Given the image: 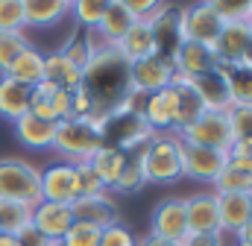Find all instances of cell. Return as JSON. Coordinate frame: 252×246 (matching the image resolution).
<instances>
[{"instance_id": "obj_1", "label": "cell", "mask_w": 252, "mask_h": 246, "mask_svg": "<svg viewBox=\"0 0 252 246\" xmlns=\"http://www.w3.org/2000/svg\"><path fill=\"white\" fill-rule=\"evenodd\" d=\"M82 88L94 100V115L91 121L103 123L109 112H115L129 94V62L115 47H100L94 50L91 62L82 70Z\"/></svg>"}, {"instance_id": "obj_22", "label": "cell", "mask_w": 252, "mask_h": 246, "mask_svg": "<svg viewBox=\"0 0 252 246\" xmlns=\"http://www.w3.org/2000/svg\"><path fill=\"white\" fill-rule=\"evenodd\" d=\"M132 24H135V18H132V12L126 9L124 0H109V6H106V12H103V18H100V24H97L94 32H97V38H100L106 47H115L126 32H129Z\"/></svg>"}, {"instance_id": "obj_43", "label": "cell", "mask_w": 252, "mask_h": 246, "mask_svg": "<svg viewBox=\"0 0 252 246\" xmlns=\"http://www.w3.org/2000/svg\"><path fill=\"white\" fill-rule=\"evenodd\" d=\"M226 115L235 138H252V106H232Z\"/></svg>"}, {"instance_id": "obj_55", "label": "cell", "mask_w": 252, "mask_h": 246, "mask_svg": "<svg viewBox=\"0 0 252 246\" xmlns=\"http://www.w3.org/2000/svg\"><path fill=\"white\" fill-rule=\"evenodd\" d=\"M56 246H59V244H56Z\"/></svg>"}, {"instance_id": "obj_16", "label": "cell", "mask_w": 252, "mask_h": 246, "mask_svg": "<svg viewBox=\"0 0 252 246\" xmlns=\"http://www.w3.org/2000/svg\"><path fill=\"white\" fill-rule=\"evenodd\" d=\"M220 64H241L247 62L252 50V30L250 24H223V32L217 44L211 47Z\"/></svg>"}, {"instance_id": "obj_54", "label": "cell", "mask_w": 252, "mask_h": 246, "mask_svg": "<svg viewBox=\"0 0 252 246\" xmlns=\"http://www.w3.org/2000/svg\"><path fill=\"white\" fill-rule=\"evenodd\" d=\"M250 30H252V18H250Z\"/></svg>"}, {"instance_id": "obj_15", "label": "cell", "mask_w": 252, "mask_h": 246, "mask_svg": "<svg viewBox=\"0 0 252 246\" xmlns=\"http://www.w3.org/2000/svg\"><path fill=\"white\" fill-rule=\"evenodd\" d=\"M141 118L147 121V126L156 135H164V132H173L176 135V88L167 85V88L150 94L147 103H144Z\"/></svg>"}, {"instance_id": "obj_19", "label": "cell", "mask_w": 252, "mask_h": 246, "mask_svg": "<svg viewBox=\"0 0 252 246\" xmlns=\"http://www.w3.org/2000/svg\"><path fill=\"white\" fill-rule=\"evenodd\" d=\"M173 67H176V76H182V79H196V76H202V73L217 70L220 62H217V56H214L211 47L185 41V44L179 47V53H176Z\"/></svg>"}, {"instance_id": "obj_46", "label": "cell", "mask_w": 252, "mask_h": 246, "mask_svg": "<svg viewBox=\"0 0 252 246\" xmlns=\"http://www.w3.org/2000/svg\"><path fill=\"white\" fill-rule=\"evenodd\" d=\"M18 244H21V246H56L50 238H44V235H41L38 229H32V226H30V229H24V232L18 235Z\"/></svg>"}, {"instance_id": "obj_45", "label": "cell", "mask_w": 252, "mask_h": 246, "mask_svg": "<svg viewBox=\"0 0 252 246\" xmlns=\"http://www.w3.org/2000/svg\"><path fill=\"white\" fill-rule=\"evenodd\" d=\"M91 115H94V100H91V94H88L85 88H76V91L70 94V118H85V121H91Z\"/></svg>"}, {"instance_id": "obj_24", "label": "cell", "mask_w": 252, "mask_h": 246, "mask_svg": "<svg viewBox=\"0 0 252 246\" xmlns=\"http://www.w3.org/2000/svg\"><path fill=\"white\" fill-rule=\"evenodd\" d=\"M30 97H32V88L9 79V76H0V118L9 123L21 121L24 115H30Z\"/></svg>"}, {"instance_id": "obj_4", "label": "cell", "mask_w": 252, "mask_h": 246, "mask_svg": "<svg viewBox=\"0 0 252 246\" xmlns=\"http://www.w3.org/2000/svg\"><path fill=\"white\" fill-rule=\"evenodd\" d=\"M100 147H103V135L97 123L85 118H67L56 123V138L50 150L64 155L67 164H79V161H88Z\"/></svg>"}, {"instance_id": "obj_25", "label": "cell", "mask_w": 252, "mask_h": 246, "mask_svg": "<svg viewBox=\"0 0 252 246\" xmlns=\"http://www.w3.org/2000/svg\"><path fill=\"white\" fill-rule=\"evenodd\" d=\"M3 76L21 82V85H27V88H35L38 82H44V53L30 44L18 59L9 64V70H6Z\"/></svg>"}, {"instance_id": "obj_30", "label": "cell", "mask_w": 252, "mask_h": 246, "mask_svg": "<svg viewBox=\"0 0 252 246\" xmlns=\"http://www.w3.org/2000/svg\"><path fill=\"white\" fill-rule=\"evenodd\" d=\"M220 73L229 85L232 106H252V67L247 62L241 64H220Z\"/></svg>"}, {"instance_id": "obj_34", "label": "cell", "mask_w": 252, "mask_h": 246, "mask_svg": "<svg viewBox=\"0 0 252 246\" xmlns=\"http://www.w3.org/2000/svg\"><path fill=\"white\" fill-rule=\"evenodd\" d=\"M106 6H109V0H70V15L76 18V24L85 32H91V30H97Z\"/></svg>"}, {"instance_id": "obj_50", "label": "cell", "mask_w": 252, "mask_h": 246, "mask_svg": "<svg viewBox=\"0 0 252 246\" xmlns=\"http://www.w3.org/2000/svg\"><path fill=\"white\" fill-rule=\"evenodd\" d=\"M135 246H176V244H170V241H161V238H153V235H147L144 241H138Z\"/></svg>"}, {"instance_id": "obj_40", "label": "cell", "mask_w": 252, "mask_h": 246, "mask_svg": "<svg viewBox=\"0 0 252 246\" xmlns=\"http://www.w3.org/2000/svg\"><path fill=\"white\" fill-rule=\"evenodd\" d=\"M73 170H76V187H79V196H103V193H109V187L100 182V176L91 170L88 161L73 164Z\"/></svg>"}, {"instance_id": "obj_36", "label": "cell", "mask_w": 252, "mask_h": 246, "mask_svg": "<svg viewBox=\"0 0 252 246\" xmlns=\"http://www.w3.org/2000/svg\"><path fill=\"white\" fill-rule=\"evenodd\" d=\"M30 47L24 32H0V76L9 70V64Z\"/></svg>"}, {"instance_id": "obj_27", "label": "cell", "mask_w": 252, "mask_h": 246, "mask_svg": "<svg viewBox=\"0 0 252 246\" xmlns=\"http://www.w3.org/2000/svg\"><path fill=\"white\" fill-rule=\"evenodd\" d=\"M44 82H50V85L67 91V94H73L76 88H82V70L73 67V64L56 50V53H47V56H44Z\"/></svg>"}, {"instance_id": "obj_8", "label": "cell", "mask_w": 252, "mask_h": 246, "mask_svg": "<svg viewBox=\"0 0 252 246\" xmlns=\"http://www.w3.org/2000/svg\"><path fill=\"white\" fill-rule=\"evenodd\" d=\"M150 235L170 241V244H182L188 235V217H185V199L182 196H167L161 199L153 214H150Z\"/></svg>"}, {"instance_id": "obj_10", "label": "cell", "mask_w": 252, "mask_h": 246, "mask_svg": "<svg viewBox=\"0 0 252 246\" xmlns=\"http://www.w3.org/2000/svg\"><path fill=\"white\" fill-rule=\"evenodd\" d=\"M176 67L170 62L150 56V59L132 62L129 64V91H141V94H156L161 88H167L173 82Z\"/></svg>"}, {"instance_id": "obj_41", "label": "cell", "mask_w": 252, "mask_h": 246, "mask_svg": "<svg viewBox=\"0 0 252 246\" xmlns=\"http://www.w3.org/2000/svg\"><path fill=\"white\" fill-rule=\"evenodd\" d=\"M100 232H103V229H97V226L73 223V226L67 229V235L59 241V246H100Z\"/></svg>"}, {"instance_id": "obj_32", "label": "cell", "mask_w": 252, "mask_h": 246, "mask_svg": "<svg viewBox=\"0 0 252 246\" xmlns=\"http://www.w3.org/2000/svg\"><path fill=\"white\" fill-rule=\"evenodd\" d=\"M100 47H106V44H103V41L97 38V32L91 30V32H73V35L67 38V44H64L59 53H62L73 67L85 70V64H88L91 56H94V50H100Z\"/></svg>"}, {"instance_id": "obj_49", "label": "cell", "mask_w": 252, "mask_h": 246, "mask_svg": "<svg viewBox=\"0 0 252 246\" xmlns=\"http://www.w3.org/2000/svg\"><path fill=\"white\" fill-rule=\"evenodd\" d=\"M235 241H238V244H252V220L235 235Z\"/></svg>"}, {"instance_id": "obj_38", "label": "cell", "mask_w": 252, "mask_h": 246, "mask_svg": "<svg viewBox=\"0 0 252 246\" xmlns=\"http://www.w3.org/2000/svg\"><path fill=\"white\" fill-rule=\"evenodd\" d=\"M144 187H147V176L141 170L138 155H132V158H126V167H124V173L118 176V182H115V190H121V193H138Z\"/></svg>"}, {"instance_id": "obj_39", "label": "cell", "mask_w": 252, "mask_h": 246, "mask_svg": "<svg viewBox=\"0 0 252 246\" xmlns=\"http://www.w3.org/2000/svg\"><path fill=\"white\" fill-rule=\"evenodd\" d=\"M24 0H0V32H24Z\"/></svg>"}, {"instance_id": "obj_44", "label": "cell", "mask_w": 252, "mask_h": 246, "mask_svg": "<svg viewBox=\"0 0 252 246\" xmlns=\"http://www.w3.org/2000/svg\"><path fill=\"white\" fill-rule=\"evenodd\" d=\"M126 9L132 12V18L135 21H153L167 3H161V0H124Z\"/></svg>"}, {"instance_id": "obj_37", "label": "cell", "mask_w": 252, "mask_h": 246, "mask_svg": "<svg viewBox=\"0 0 252 246\" xmlns=\"http://www.w3.org/2000/svg\"><path fill=\"white\" fill-rule=\"evenodd\" d=\"M217 18L223 24H250L252 18V0H238V3H229V0H211Z\"/></svg>"}, {"instance_id": "obj_9", "label": "cell", "mask_w": 252, "mask_h": 246, "mask_svg": "<svg viewBox=\"0 0 252 246\" xmlns=\"http://www.w3.org/2000/svg\"><path fill=\"white\" fill-rule=\"evenodd\" d=\"M150 30H153L156 56L173 64L179 47L185 44V35H182V12L173 9V6H164V9L150 21Z\"/></svg>"}, {"instance_id": "obj_31", "label": "cell", "mask_w": 252, "mask_h": 246, "mask_svg": "<svg viewBox=\"0 0 252 246\" xmlns=\"http://www.w3.org/2000/svg\"><path fill=\"white\" fill-rule=\"evenodd\" d=\"M126 153H121V150H115V147H100L91 158H88V164H91V170L100 176V182L106 184V187H115V182H118V176L124 173L126 167Z\"/></svg>"}, {"instance_id": "obj_5", "label": "cell", "mask_w": 252, "mask_h": 246, "mask_svg": "<svg viewBox=\"0 0 252 246\" xmlns=\"http://www.w3.org/2000/svg\"><path fill=\"white\" fill-rule=\"evenodd\" d=\"M100 135H103V147H115L121 153L129 150H141L150 144V138L156 135L147 121L135 112H126L124 106H118L115 112H109L100 123Z\"/></svg>"}, {"instance_id": "obj_51", "label": "cell", "mask_w": 252, "mask_h": 246, "mask_svg": "<svg viewBox=\"0 0 252 246\" xmlns=\"http://www.w3.org/2000/svg\"><path fill=\"white\" fill-rule=\"evenodd\" d=\"M0 246H21L18 235H0Z\"/></svg>"}, {"instance_id": "obj_11", "label": "cell", "mask_w": 252, "mask_h": 246, "mask_svg": "<svg viewBox=\"0 0 252 246\" xmlns=\"http://www.w3.org/2000/svg\"><path fill=\"white\" fill-rule=\"evenodd\" d=\"M226 164H229L226 153L182 144V176H188L193 182H214Z\"/></svg>"}, {"instance_id": "obj_28", "label": "cell", "mask_w": 252, "mask_h": 246, "mask_svg": "<svg viewBox=\"0 0 252 246\" xmlns=\"http://www.w3.org/2000/svg\"><path fill=\"white\" fill-rule=\"evenodd\" d=\"M170 85L176 88V135H179L185 126H190V123L205 112V106H202L199 94L190 88L188 79H182V76L173 73V82H170Z\"/></svg>"}, {"instance_id": "obj_52", "label": "cell", "mask_w": 252, "mask_h": 246, "mask_svg": "<svg viewBox=\"0 0 252 246\" xmlns=\"http://www.w3.org/2000/svg\"><path fill=\"white\" fill-rule=\"evenodd\" d=\"M247 64H250V67H252V50H250V56H247Z\"/></svg>"}, {"instance_id": "obj_20", "label": "cell", "mask_w": 252, "mask_h": 246, "mask_svg": "<svg viewBox=\"0 0 252 246\" xmlns=\"http://www.w3.org/2000/svg\"><path fill=\"white\" fill-rule=\"evenodd\" d=\"M220 211V229L226 235H238L252 220V193H214Z\"/></svg>"}, {"instance_id": "obj_3", "label": "cell", "mask_w": 252, "mask_h": 246, "mask_svg": "<svg viewBox=\"0 0 252 246\" xmlns=\"http://www.w3.org/2000/svg\"><path fill=\"white\" fill-rule=\"evenodd\" d=\"M0 199L35 208L41 202V170L27 158H0Z\"/></svg>"}, {"instance_id": "obj_26", "label": "cell", "mask_w": 252, "mask_h": 246, "mask_svg": "<svg viewBox=\"0 0 252 246\" xmlns=\"http://www.w3.org/2000/svg\"><path fill=\"white\" fill-rule=\"evenodd\" d=\"M15 135L30 150H50L53 138H56V123L32 118V115H24L21 121H15Z\"/></svg>"}, {"instance_id": "obj_42", "label": "cell", "mask_w": 252, "mask_h": 246, "mask_svg": "<svg viewBox=\"0 0 252 246\" xmlns=\"http://www.w3.org/2000/svg\"><path fill=\"white\" fill-rule=\"evenodd\" d=\"M138 244V238L132 235V229L126 226V223H112V226H106L103 232H100V246H135Z\"/></svg>"}, {"instance_id": "obj_48", "label": "cell", "mask_w": 252, "mask_h": 246, "mask_svg": "<svg viewBox=\"0 0 252 246\" xmlns=\"http://www.w3.org/2000/svg\"><path fill=\"white\" fill-rule=\"evenodd\" d=\"M179 246H220L217 235H185V241Z\"/></svg>"}, {"instance_id": "obj_29", "label": "cell", "mask_w": 252, "mask_h": 246, "mask_svg": "<svg viewBox=\"0 0 252 246\" xmlns=\"http://www.w3.org/2000/svg\"><path fill=\"white\" fill-rule=\"evenodd\" d=\"M64 15H70V0H24L27 27H53Z\"/></svg>"}, {"instance_id": "obj_53", "label": "cell", "mask_w": 252, "mask_h": 246, "mask_svg": "<svg viewBox=\"0 0 252 246\" xmlns=\"http://www.w3.org/2000/svg\"><path fill=\"white\" fill-rule=\"evenodd\" d=\"M238 246H252V244H238Z\"/></svg>"}, {"instance_id": "obj_18", "label": "cell", "mask_w": 252, "mask_h": 246, "mask_svg": "<svg viewBox=\"0 0 252 246\" xmlns=\"http://www.w3.org/2000/svg\"><path fill=\"white\" fill-rule=\"evenodd\" d=\"M73 226V211L70 205H62V202H38L32 208V229H38L44 238H50L53 244H59L67 229Z\"/></svg>"}, {"instance_id": "obj_14", "label": "cell", "mask_w": 252, "mask_h": 246, "mask_svg": "<svg viewBox=\"0 0 252 246\" xmlns=\"http://www.w3.org/2000/svg\"><path fill=\"white\" fill-rule=\"evenodd\" d=\"M185 217H188V235H220L223 232L214 193L185 196Z\"/></svg>"}, {"instance_id": "obj_47", "label": "cell", "mask_w": 252, "mask_h": 246, "mask_svg": "<svg viewBox=\"0 0 252 246\" xmlns=\"http://www.w3.org/2000/svg\"><path fill=\"white\" fill-rule=\"evenodd\" d=\"M229 158H252V138H235L229 147Z\"/></svg>"}, {"instance_id": "obj_7", "label": "cell", "mask_w": 252, "mask_h": 246, "mask_svg": "<svg viewBox=\"0 0 252 246\" xmlns=\"http://www.w3.org/2000/svg\"><path fill=\"white\" fill-rule=\"evenodd\" d=\"M179 12H182V35H185V41L202 44V47H214L217 44V38L223 32V21L217 18L211 0L185 6Z\"/></svg>"}, {"instance_id": "obj_17", "label": "cell", "mask_w": 252, "mask_h": 246, "mask_svg": "<svg viewBox=\"0 0 252 246\" xmlns=\"http://www.w3.org/2000/svg\"><path fill=\"white\" fill-rule=\"evenodd\" d=\"M70 211H73V223H88V226H97V229H106V226L121 220L118 202L109 193H103V196H79V199L70 202Z\"/></svg>"}, {"instance_id": "obj_6", "label": "cell", "mask_w": 252, "mask_h": 246, "mask_svg": "<svg viewBox=\"0 0 252 246\" xmlns=\"http://www.w3.org/2000/svg\"><path fill=\"white\" fill-rule=\"evenodd\" d=\"M182 144H193V147H205V150H217L229 155V147L235 141L232 135V123L226 112H202L196 121L185 126L179 132Z\"/></svg>"}, {"instance_id": "obj_2", "label": "cell", "mask_w": 252, "mask_h": 246, "mask_svg": "<svg viewBox=\"0 0 252 246\" xmlns=\"http://www.w3.org/2000/svg\"><path fill=\"white\" fill-rule=\"evenodd\" d=\"M141 170L147 176V184H173L182 179V141L173 132L153 135L147 147L138 150Z\"/></svg>"}, {"instance_id": "obj_23", "label": "cell", "mask_w": 252, "mask_h": 246, "mask_svg": "<svg viewBox=\"0 0 252 246\" xmlns=\"http://www.w3.org/2000/svg\"><path fill=\"white\" fill-rule=\"evenodd\" d=\"M115 50H118L129 64H132V62H141V59L156 56V44H153L150 21H135V24L129 27V32H126L118 44H115Z\"/></svg>"}, {"instance_id": "obj_21", "label": "cell", "mask_w": 252, "mask_h": 246, "mask_svg": "<svg viewBox=\"0 0 252 246\" xmlns=\"http://www.w3.org/2000/svg\"><path fill=\"white\" fill-rule=\"evenodd\" d=\"M188 82H190V88L199 94L205 112H229V109H232L229 85H226L220 67L211 70V73H202V76H196V79H188Z\"/></svg>"}, {"instance_id": "obj_12", "label": "cell", "mask_w": 252, "mask_h": 246, "mask_svg": "<svg viewBox=\"0 0 252 246\" xmlns=\"http://www.w3.org/2000/svg\"><path fill=\"white\" fill-rule=\"evenodd\" d=\"M30 115L50 123L67 121L70 118V94L50 85V82H38L32 88V97H30Z\"/></svg>"}, {"instance_id": "obj_13", "label": "cell", "mask_w": 252, "mask_h": 246, "mask_svg": "<svg viewBox=\"0 0 252 246\" xmlns=\"http://www.w3.org/2000/svg\"><path fill=\"white\" fill-rule=\"evenodd\" d=\"M41 199L44 202H62V205H70L73 199H79L73 164L62 161V164H50L47 170H41Z\"/></svg>"}, {"instance_id": "obj_35", "label": "cell", "mask_w": 252, "mask_h": 246, "mask_svg": "<svg viewBox=\"0 0 252 246\" xmlns=\"http://www.w3.org/2000/svg\"><path fill=\"white\" fill-rule=\"evenodd\" d=\"M211 184H214V193H252V176L235 170L232 164H226Z\"/></svg>"}, {"instance_id": "obj_33", "label": "cell", "mask_w": 252, "mask_h": 246, "mask_svg": "<svg viewBox=\"0 0 252 246\" xmlns=\"http://www.w3.org/2000/svg\"><path fill=\"white\" fill-rule=\"evenodd\" d=\"M30 226H32V208L30 205L0 199V235H21Z\"/></svg>"}]
</instances>
